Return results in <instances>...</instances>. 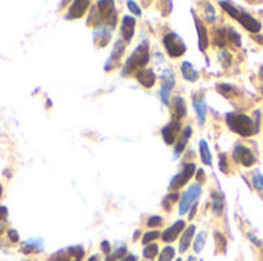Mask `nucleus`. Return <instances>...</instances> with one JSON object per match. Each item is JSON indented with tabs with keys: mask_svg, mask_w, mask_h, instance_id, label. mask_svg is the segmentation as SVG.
Wrapping results in <instances>:
<instances>
[{
	"mask_svg": "<svg viewBox=\"0 0 263 261\" xmlns=\"http://www.w3.org/2000/svg\"><path fill=\"white\" fill-rule=\"evenodd\" d=\"M116 18H117V14L114 9V2H99L96 6L91 8L88 23L99 26V28L102 26V23H106V26L114 28Z\"/></svg>",
	"mask_w": 263,
	"mask_h": 261,
	"instance_id": "1",
	"label": "nucleus"
},
{
	"mask_svg": "<svg viewBox=\"0 0 263 261\" xmlns=\"http://www.w3.org/2000/svg\"><path fill=\"white\" fill-rule=\"evenodd\" d=\"M148 62H149V45L146 42H143L134 49L131 57L126 60V63L123 66V71H122V75L126 77V75H131V74H137L139 71L145 69Z\"/></svg>",
	"mask_w": 263,
	"mask_h": 261,
	"instance_id": "2",
	"label": "nucleus"
},
{
	"mask_svg": "<svg viewBox=\"0 0 263 261\" xmlns=\"http://www.w3.org/2000/svg\"><path fill=\"white\" fill-rule=\"evenodd\" d=\"M227 125L233 132L242 137H250L257 132L254 120L247 114H239V112L227 114Z\"/></svg>",
	"mask_w": 263,
	"mask_h": 261,
	"instance_id": "3",
	"label": "nucleus"
},
{
	"mask_svg": "<svg viewBox=\"0 0 263 261\" xmlns=\"http://www.w3.org/2000/svg\"><path fill=\"white\" fill-rule=\"evenodd\" d=\"M163 46H165L168 55L173 57V58H177V57L183 55L185 51H186L185 42H183L176 32H168V34L163 37Z\"/></svg>",
	"mask_w": 263,
	"mask_h": 261,
	"instance_id": "4",
	"label": "nucleus"
},
{
	"mask_svg": "<svg viewBox=\"0 0 263 261\" xmlns=\"http://www.w3.org/2000/svg\"><path fill=\"white\" fill-rule=\"evenodd\" d=\"M200 194H202V186H200L199 183L191 185V186L183 192V195H182L180 206H179V212H180L182 215L186 214V212L196 205V202H197V198L200 197Z\"/></svg>",
	"mask_w": 263,
	"mask_h": 261,
	"instance_id": "5",
	"label": "nucleus"
},
{
	"mask_svg": "<svg viewBox=\"0 0 263 261\" xmlns=\"http://www.w3.org/2000/svg\"><path fill=\"white\" fill-rule=\"evenodd\" d=\"M85 255V251L82 246H71L66 249H62L49 257L48 261H82Z\"/></svg>",
	"mask_w": 263,
	"mask_h": 261,
	"instance_id": "6",
	"label": "nucleus"
},
{
	"mask_svg": "<svg viewBox=\"0 0 263 261\" xmlns=\"http://www.w3.org/2000/svg\"><path fill=\"white\" fill-rule=\"evenodd\" d=\"M194 172H196V165H194V163H186V165L183 166L182 172L177 174V175L171 180L170 189H171V191H179L182 186H185V185L191 180V177L194 175Z\"/></svg>",
	"mask_w": 263,
	"mask_h": 261,
	"instance_id": "7",
	"label": "nucleus"
},
{
	"mask_svg": "<svg viewBox=\"0 0 263 261\" xmlns=\"http://www.w3.org/2000/svg\"><path fill=\"white\" fill-rule=\"evenodd\" d=\"M174 85H176V78H174L173 72L170 69H166L162 74V89H160V98L166 106H170V95H171Z\"/></svg>",
	"mask_w": 263,
	"mask_h": 261,
	"instance_id": "8",
	"label": "nucleus"
},
{
	"mask_svg": "<svg viewBox=\"0 0 263 261\" xmlns=\"http://www.w3.org/2000/svg\"><path fill=\"white\" fill-rule=\"evenodd\" d=\"M233 155H234V160L243 166H253L256 158H254V154L251 152V149H248L247 146L243 145H237L233 151Z\"/></svg>",
	"mask_w": 263,
	"mask_h": 261,
	"instance_id": "9",
	"label": "nucleus"
},
{
	"mask_svg": "<svg viewBox=\"0 0 263 261\" xmlns=\"http://www.w3.org/2000/svg\"><path fill=\"white\" fill-rule=\"evenodd\" d=\"M125 48H126V43L123 40L116 42V45L112 48V52H111V55L108 58V62L105 63V69L106 71H111L112 68H116L119 65V62H120V58H122V55L125 52Z\"/></svg>",
	"mask_w": 263,
	"mask_h": 261,
	"instance_id": "10",
	"label": "nucleus"
},
{
	"mask_svg": "<svg viewBox=\"0 0 263 261\" xmlns=\"http://www.w3.org/2000/svg\"><path fill=\"white\" fill-rule=\"evenodd\" d=\"M180 129H182V126H180L179 122H176V120L170 122V123L162 129V137H163L165 143H166V145H174L176 140H177V137L180 135Z\"/></svg>",
	"mask_w": 263,
	"mask_h": 261,
	"instance_id": "11",
	"label": "nucleus"
},
{
	"mask_svg": "<svg viewBox=\"0 0 263 261\" xmlns=\"http://www.w3.org/2000/svg\"><path fill=\"white\" fill-rule=\"evenodd\" d=\"M237 20H239L250 32H253V34H257V32H260V29H262V23H260L257 18H254L251 14H248V12H240V15L237 17Z\"/></svg>",
	"mask_w": 263,
	"mask_h": 261,
	"instance_id": "12",
	"label": "nucleus"
},
{
	"mask_svg": "<svg viewBox=\"0 0 263 261\" xmlns=\"http://www.w3.org/2000/svg\"><path fill=\"white\" fill-rule=\"evenodd\" d=\"M183 229H185V222H183V220H179V222H176L171 228H168V229L162 234V240H163L165 243H173V242L177 240V237L182 234Z\"/></svg>",
	"mask_w": 263,
	"mask_h": 261,
	"instance_id": "13",
	"label": "nucleus"
},
{
	"mask_svg": "<svg viewBox=\"0 0 263 261\" xmlns=\"http://www.w3.org/2000/svg\"><path fill=\"white\" fill-rule=\"evenodd\" d=\"M89 8V2L88 0H76L74 3H71V8L68 11V15L66 18H80L83 17V14L88 11Z\"/></svg>",
	"mask_w": 263,
	"mask_h": 261,
	"instance_id": "14",
	"label": "nucleus"
},
{
	"mask_svg": "<svg viewBox=\"0 0 263 261\" xmlns=\"http://www.w3.org/2000/svg\"><path fill=\"white\" fill-rule=\"evenodd\" d=\"M122 37H123V42H129L134 35V29H136V18L131 17V15H123L122 18Z\"/></svg>",
	"mask_w": 263,
	"mask_h": 261,
	"instance_id": "15",
	"label": "nucleus"
},
{
	"mask_svg": "<svg viewBox=\"0 0 263 261\" xmlns=\"http://www.w3.org/2000/svg\"><path fill=\"white\" fill-rule=\"evenodd\" d=\"M194 20H196V28H197V34H199V49L203 52L206 51L208 45H210V40H208V32H206V28L205 25L202 23V20L194 14Z\"/></svg>",
	"mask_w": 263,
	"mask_h": 261,
	"instance_id": "16",
	"label": "nucleus"
},
{
	"mask_svg": "<svg viewBox=\"0 0 263 261\" xmlns=\"http://www.w3.org/2000/svg\"><path fill=\"white\" fill-rule=\"evenodd\" d=\"M112 35V28L109 26H100L96 32H94V42L97 46H106L111 40Z\"/></svg>",
	"mask_w": 263,
	"mask_h": 261,
	"instance_id": "17",
	"label": "nucleus"
},
{
	"mask_svg": "<svg viewBox=\"0 0 263 261\" xmlns=\"http://www.w3.org/2000/svg\"><path fill=\"white\" fill-rule=\"evenodd\" d=\"M136 77H137V82L142 86H145V88H153L156 85V74H154L153 69H146L145 68V69L139 71L136 74Z\"/></svg>",
	"mask_w": 263,
	"mask_h": 261,
	"instance_id": "18",
	"label": "nucleus"
},
{
	"mask_svg": "<svg viewBox=\"0 0 263 261\" xmlns=\"http://www.w3.org/2000/svg\"><path fill=\"white\" fill-rule=\"evenodd\" d=\"M191 135H193V128H191V126H186V128L180 132L179 138L176 140V148H174L176 157H177V155H180V154L185 151L186 143H188V140H190V137H191Z\"/></svg>",
	"mask_w": 263,
	"mask_h": 261,
	"instance_id": "19",
	"label": "nucleus"
},
{
	"mask_svg": "<svg viewBox=\"0 0 263 261\" xmlns=\"http://www.w3.org/2000/svg\"><path fill=\"white\" fill-rule=\"evenodd\" d=\"M43 251V240L42 238H29L22 245L23 254H37Z\"/></svg>",
	"mask_w": 263,
	"mask_h": 261,
	"instance_id": "20",
	"label": "nucleus"
},
{
	"mask_svg": "<svg viewBox=\"0 0 263 261\" xmlns=\"http://www.w3.org/2000/svg\"><path fill=\"white\" fill-rule=\"evenodd\" d=\"M173 115H174L176 122L186 117V105H185V100L182 97H174V100H173Z\"/></svg>",
	"mask_w": 263,
	"mask_h": 261,
	"instance_id": "21",
	"label": "nucleus"
},
{
	"mask_svg": "<svg viewBox=\"0 0 263 261\" xmlns=\"http://www.w3.org/2000/svg\"><path fill=\"white\" fill-rule=\"evenodd\" d=\"M180 72H182L183 78L188 80V82H197V80H199V72H197V69H196L190 62H183V63H182Z\"/></svg>",
	"mask_w": 263,
	"mask_h": 261,
	"instance_id": "22",
	"label": "nucleus"
},
{
	"mask_svg": "<svg viewBox=\"0 0 263 261\" xmlns=\"http://www.w3.org/2000/svg\"><path fill=\"white\" fill-rule=\"evenodd\" d=\"M194 232H196V226H190V228H186L185 229V232H183V235H182V238H180V246H179V251L180 252H186V249L190 248V245H191V240H193V237H194Z\"/></svg>",
	"mask_w": 263,
	"mask_h": 261,
	"instance_id": "23",
	"label": "nucleus"
},
{
	"mask_svg": "<svg viewBox=\"0 0 263 261\" xmlns=\"http://www.w3.org/2000/svg\"><path fill=\"white\" fill-rule=\"evenodd\" d=\"M193 103H194V109H196L197 117H199V123L203 125L206 122V105H205L203 98H199L197 95L194 97Z\"/></svg>",
	"mask_w": 263,
	"mask_h": 261,
	"instance_id": "24",
	"label": "nucleus"
},
{
	"mask_svg": "<svg viewBox=\"0 0 263 261\" xmlns=\"http://www.w3.org/2000/svg\"><path fill=\"white\" fill-rule=\"evenodd\" d=\"M217 91L223 97H228V98H231V97H234V95L239 94V89L236 86H233V85H228V83H219L217 85Z\"/></svg>",
	"mask_w": 263,
	"mask_h": 261,
	"instance_id": "25",
	"label": "nucleus"
},
{
	"mask_svg": "<svg viewBox=\"0 0 263 261\" xmlns=\"http://www.w3.org/2000/svg\"><path fill=\"white\" fill-rule=\"evenodd\" d=\"M200 158L203 162V165L206 166H211L213 165V157H211V152H210V148H208V143L205 140H200Z\"/></svg>",
	"mask_w": 263,
	"mask_h": 261,
	"instance_id": "26",
	"label": "nucleus"
},
{
	"mask_svg": "<svg viewBox=\"0 0 263 261\" xmlns=\"http://www.w3.org/2000/svg\"><path fill=\"white\" fill-rule=\"evenodd\" d=\"M213 198H214L213 209H214L216 215H222V212H223V208H225V200H223V195L214 191V194H213Z\"/></svg>",
	"mask_w": 263,
	"mask_h": 261,
	"instance_id": "27",
	"label": "nucleus"
},
{
	"mask_svg": "<svg viewBox=\"0 0 263 261\" xmlns=\"http://www.w3.org/2000/svg\"><path fill=\"white\" fill-rule=\"evenodd\" d=\"M214 43L220 48H223L228 43V37H227V29H217L214 32Z\"/></svg>",
	"mask_w": 263,
	"mask_h": 261,
	"instance_id": "28",
	"label": "nucleus"
},
{
	"mask_svg": "<svg viewBox=\"0 0 263 261\" xmlns=\"http://www.w3.org/2000/svg\"><path fill=\"white\" fill-rule=\"evenodd\" d=\"M159 254V246L156 243H151V245H146V248L143 249V257L148 258V260H153L156 258Z\"/></svg>",
	"mask_w": 263,
	"mask_h": 261,
	"instance_id": "29",
	"label": "nucleus"
},
{
	"mask_svg": "<svg viewBox=\"0 0 263 261\" xmlns=\"http://www.w3.org/2000/svg\"><path fill=\"white\" fill-rule=\"evenodd\" d=\"M227 37H228V42H231L234 46H242V40H240V35H239V32H236L233 28H228L227 29Z\"/></svg>",
	"mask_w": 263,
	"mask_h": 261,
	"instance_id": "30",
	"label": "nucleus"
},
{
	"mask_svg": "<svg viewBox=\"0 0 263 261\" xmlns=\"http://www.w3.org/2000/svg\"><path fill=\"white\" fill-rule=\"evenodd\" d=\"M125 254H126V246H120V248H117L112 254H109L105 261H120L125 257Z\"/></svg>",
	"mask_w": 263,
	"mask_h": 261,
	"instance_id": "31",
	"label": "nucleus"
},
{
	"mask_svg": "<svg viewBox=\"0 0 263 261\" xmlns=\"http://www.w3.org/2000/svg\"><path fill=\"white\" fill-rule=\"evenodd\" d=\"M205 242H206V232H200V234L196 237V242H194V251H196L197 254H200V252L203 251Z\"/></svg>",
	"mask_w": 263,
	"mask_h": 261,
	"instance_id": "32",
	"label": "nucleus"
},
{
	"mask_svg": "<svg viewBox=\"0 0 263 261\" xmlns=\"http://www.w3.org/2000/svg\"><path fill=\"white\" fill-rule=\"evenodd\" d=\"M219 5H220V6H222V8H223V9H225L231 17L237 18V17L240 15V11H239L234 5H231V3H228V2H220Z\"/></svg>",
	"mask_w": 263,
	"mask_h": 261,
	"instance_id": "33",
	"label": "nucleus"
},
{
	"mask_svg": "<svg viewBox=\"0 0 263 261\" xmlns=\"http://www.w3.org/2000/svg\"><path fill=\"white\" fill-rule=\"evenodd\" d=\"M174 255H176V249L171 248V246H166V248L160 252L159 261H173Z\"/></svg>",
	"mask_w": 263,
	"mask_h": 261,
	"instance_id": "34",
	"label": "nucleus"
},
{
	"mask_svg": "<svg viewBox=\"0 0 263 261\" xmlns=\"http://www.w3.org/2000/svg\"><path fill=\"white\" fill-rule=\"evenodd\" d=\"M160 237V232L159 231H151V232H146L142 238V243L143 245H151L154 240H157Z\"/></svg>",
	"mask_w": 263,
	"mask_h": 261,
	"instance_id": "35",
	"label": "nucleus"
},
{
	"mask_svg": "<svg viewBox=\"0 0 263 261\" xmlns=\"http://www.w3.org/2000/svg\"><path fill=\"white\" fill-rule=\"evenodd\" d=\"M176 200H179V194H177V192H171V194L166 195V198L163 200V208H165L166 211H170V209H171V205H173Z\"/></svg>",
	"mask_w": 263,
	"mask_h": 261,
	"instance_id": "36",
	"label": "nucleus"
},
{
	"mask_svg": "<svg viewBox=\"0 0 263 261\" xmlns=\"http://www.w3.org/2000/svg\"><path fill=\"white\" fill-rule=\"evenodd\" d=\"M214 238H216V242H217V245H219V251H220V252H225V249H227V238H225L220 232H216V234H214Z\"/></svg>",
	"mask_w": 263,
	"mask_h": 261,
	"instance_id": "37",
	"label": "nucleus"
},
{
	"mask_svg": "<svg viewBox=\"0 0 263 261\" xmlns=\"http://www.w3.org/2000/svg\"><path fill=\"white\" fill-rule=\"evenodd\" d=\"M205 6H206L205 8V12H206L205 17H206V20L208 22H216V11H214V8L210 3H205Z\"/></svg>",
	"mask_w": 263,
	"mask_h": 261,
	"instance_id": "38",
	"label": "nucleus"
},
{
	"mask_svg": "<svg viewBox=\"0 0 263 261\" xmlns=\"http://www.w3.org/2000/svg\"><path fill=\"white\" fill-rule=\"evenodd\" d=\"M219 60L222 62V65L227 68V66H230L231 65V54L228 52V51H220V57H219Z\"/></svg>",
	"mask_w": 263,
	"mask_h": 261,
	"instance_id": "39",
	"label": "nucleus"
},
{
	"mask_svg": "<svg viewBox=\"0 0 263 261\" xmlns=\"http://www.w3.org/2000/svg\"><path fill=\"white\" fill-rule=\"evenodd\" d=\"M162 225H163V220L159 215H154L148 220V228H160Z\"/></svg>",
	"mask_w": 263,
	"mask_h": 261,
	"instance_id": "40",
	"label": "nucleus"
},
{
	"mask_svg": "<svg viewBox=\"0 0 263 261\" xmlns=\"http://www.w3.org/2000/svg\"><path fill=\"white\" fill-rule=\"evenodd\" d=\"M253 185L257 191H263V175L262 174H256L253 177Z\"/></svg>",
	"mask_w": 263,
	"mask_h": 261,
	"instance_id": "41",
	"label": "nucleus"
},
{
	"mask_svg": "<svg viewBox=\"0 0 263 261\" xmlns=\"http://www.w3.org/2000/svg\"><path fill=\"white\" fill-rule=\"evenodd\" d=\"M126 5H128L129 11H131V12H134L136 15H140V14H142V9L139 8V5H137L136 2H131V0H129V2L126 3Z\"/></svg>",
	"mask_w": 263,
	"mask_h": 261,
	"instance_id": "42",
	"label": "nucleus"
},
{
	"mask_svg": "<svg viewBox=\"0 0 263 261\" xmlns=\"http://www.w3.org/2000/svg\"><path fill=\"white\" fill-rule=\"evenodd\" d=\"M220 169L222 172H228V165H227V155L220 154Z\"/></svg>",
	"mask_w": 263,
	"mask_h": 261,
	"instance_id": "43",
	"label": "nucleus"
},
{
	"mask_svg": "<svg viewBox=\"0 0 263 261\" xmlns=\"http://www.w3.org/2000/svg\"><path fill=\"white\" fill-rule=\"evenodd\" d=\"M8 237H9V240H11L12 243H17V242H18V234H17L15 229H9V231H8Z\"/></svg>",
	"mask_w": 263,
	"mask_h": 261,
	"instance_id": "44",
	"label": "nucleus"
},
{
	"mask_svg": "<svg viewBox=\"0 0 263 261\" xmlns=\"http://www.w3.org/2000/svg\"><path fill=\"white\" fill-rule=\"evenodd\" d=\"M6 217H8V209H6L5 206H0V220L5 222Z\"/></svg>",
	"mask_w": 263,
	"mask_h": 261,
	"instance_id": "45",
	"label": "nucleus"
},
{
	"mask_svg": "<svg viewBox=\"0 0 263 261\" xmlns=\"http://www.w3.org/2000/svg\"><path fill=\"white\" fill-rule=\"evenodd\" d=\"M102 249H103V252H105L106 255L111 254V248H109V243H108V242H103V243H102Z\"/></svg>",
	"mask_w": 263,
	"mask_h": 261,
	"instance_id": "46",
	"label": "nucleus"
},
{
	"mask_svg": "<svg viewBox=\"0 0 263 261\" xmlns=\"http://www.w3.org/2000/svg\"><path fill=\"white\" fill-rule=\"evenodd\" d=\"M120 261H137V257H136V255H133V254H129V255H125V257H123Z\"/></svg>",
	"mask_w": 263,
	"mask_h": 261,
	"instance_id": "47",
	"label": "nucleus"
},
{
	"mask_svg": "<svg viewBox=\"0 0 263 261\" xmlns=\"http://www.w3.org/2000/svg\"><path fill=\"white\" fill-rule=\"evenodd\" d=\"M197 180L199 182H205V172L200 169V171H197Z\"/></svg>",
	"mask_w": 263,
	"mask_h": 261,
	"instance_id": "48",
	"label": "nucleus"
},
{
	"mask_svg": "<svg viewBox=\"0 0 263 261\" xmlns=\"http://www.w3.org/2000/svg\"><path fill=\"white\" fill-rule=\"evenodd\" d=\"M196 211H197V203H196V205L193 206V209L190 211V217H188L190 220H191V218H194V215H196Z\"/></svg>",
	"mask_w": 263,
	"mask_h": 261,
	"instance_id": "49",
	"label": "nucleus"
},
{
	"mask_svg": "<svg viewBox=\"0 0 263 261\" xmlns=\"http://www.w3.org/2000/svg\"><path fill=\"white\" fill-rule=\"evenodd\" d=\"M88 261H100V257H99V255H92Z\"/></svg>",
	"mask_w": 263,
	"mask_h": 261,
	"instance_id": "50",
	"label": "nucleus"
},
{
	"mask_svg": "<svg viewBox=\"0 0 263 261\" xmlns=\"http://www.w3.org/2000/svg\"><path fill=\"white\" fill-rule=\"evenodd\" d=\"M256 40H257V42H260V43L263 45V37H262V35H256Z\"/></svg>",
	"mask_w": 263,
	"mask_h": 261,
	"instance_id": "51",
	"label": "nucleus"
},
{
	"mask_svg": "<svg viewBox=\"0 0 263 261\" xmlns=\"http://www.w3.org/2000/svg\"><path fill=\"white\" fill-rule=\"evenodd\" d=\"M259 75H260V78H262V83H263V66H260V71H259Z\"/></svg>",
	"mask_w": 263,
	"mask_h": 261,
	"instance_id": "52",
	"label": "nucleus"
},
{
	"mask_svg": "<svg viewBox=\"0 0 263 261\" xmlns=\"http://www.w3.org/2000/svg\"><path fill=\"white\" fill-rule=\"evenodd\" d=\"M2 234H3V226L0 225V235H2Z\"/></svg>",
	"mask_w": 263,
	"mask_h": 261,
	"instance_id": "53",
	"label": "nucleus"
},
{
	"mask_svg": "<svg viewBox=\"0 0 263 261\" xmlns=\"http://www.w3.org/2000/svg\"><path fill=\"white\" fill-rule=\"evenodd\" d=\"M188 261H196V258H194V257H190V258H188Z\"/></svg>",
	"mask_w": 263,
	"mask_h": 261,
	"instance_id": "54",
	"label": "nucleus"
},
{
	"mask_svg": "<svg viewBox=\"0 0 263 261\" xmlns=\"http://www.w3.org/2000/svg\"><path fill=\"white\" fill-rule=\"evenodd\" d=\"M2 192H3V188H2V185H0V197H2Z\"/></svg>",
	"mask_w": 263,
	"mask_h": 261,
	"instance_id": "55",
	"label": "nucleus"
},
{
	"mask_svg": "<svg viewBox=\"0 0 263 261\" xmlns=\"http://www.w3.org/2000/svg\"><path fill=\"white\" fill-rule=\"evenodd\" d=\"M176 261H182V260H180V258H179V260H176Z\"/></svg>",
	"mask_w": 263,
	"mask_h": 261,
	"instance_id": "56",
	"label": "nucleus"
},
{
	"mask_svg": "<svg viewBox=\"0 0 263 261\" xmlns=\"http://www.w3.org/2000/svg\"><path fill=\"white\" fill-rule=\"evenodd\" d=\"M26 261H31V260H26Z\"/></svg>",
	"mask_w": 263,
	"mask_h": 261,
	"instance_id": "57",
	"label": "nucleus"
}]
</instances>
